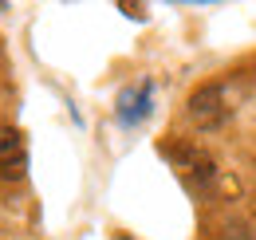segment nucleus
I'll list each match as a JSON object with an SVG mask.
<instances>
[{"label": "nucleus", "mask_w": 256, "mask_h": 240, "mask_svg": "<svg viewBox=\"0 0 256 240\" xmlns=\"http://www.w3.org/2000/svg\"><path fill=\"white\" fill-rule=\"evenodd\" d=\"M232 114L228 98H224V87L221 83H209V87H197L190 94V118L197 130H221Z\"/></svg>", "instance_id": "obj_1"}, {"label": "nucleus", "mask_w": 256, "mask_h": 240, "mask_svg": "<svg viewBox=\"0 0 256 240\" xmlns=\"http://www.w3.org/2000/svg\"><path fill=\"white\" fill-rule=\"evenodd\" d=\"M162 154L174 158V170H178V174L186 178V185H193V189H205V185L213 181V174H217V170H213V158L205 150H197V146H174V150L162 146Z\"/></svg>", "instance_id": "obj_2"}, {"label": "nucleus", "mask_w": 256, "mask_h": 240, "mask_svg": "<svg viewBox=\"0 0 256 240\" xmlns=\"http://www.w3.org/2000/svg\"><path fill=\"white\" fill-rule=\"evenodd\" d=\"M28 174V146L16 126H0V178L4 181H24Z\"/></svg>", "instance_id": "obj_3"}, {"label": "nucleus", "mask_w": 256, "mask_h": 240, "mask_svg": "<svg viewBox=\"0 0 256 240\" xmlns=\"http://www.w3.org/2000/svg\"><path fill=\"white\" fill-rule=\"evenodd\" d=\"M150 102H154V83H138V87H126L118 94L114 114H118L122 126H138V122L150 114Z\"/></svg>", "instance_id": "obj_4"}]
</instances>
